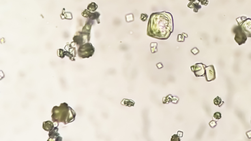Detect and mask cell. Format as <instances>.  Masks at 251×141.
<instances>
[{
  "instance_id": "4",
  "label": "cell",
  "mask_w": 251,
  "mask_h": 141,
  "mask_svg": "<svg viewBox=\"0 0 251 141\" xmlns=\"http://www.w3.org/2000/svg\"><path fill=\"white\" fill-rule=\"evenodd\" d=\"M232 31L235 34L234 40L238 45H241L245 43L247 39V36L239 25L234 26Z\"/></svg>"
},
{
  "instance_id": "10",
  "label": "cell",
  "mask_w": 251,
  "mask_h": 141,
  "mask_svg": "<svg viewBox=\"0 0 251 141\" xmlns=\"http://www.w3.org/2000/svg\"><path fill=\"white\" fill-rule=\"evenodd\" d=\"M82 15L84 17H89V20H93L95 19L99 20V17L100 15L99 13H98V12H95L94 13H90V12H89L86 10L84 11V12L82 13Z\"/></svg>"
},
{
  "instance_id": "1",
  "label": "cell",
  "mask_w": 251,
  "mask_h": 141,
  "mask_svg": "<svg viewBox=\"0 0 251 141\" xmlns=\"http://www.w3.org/2000/svg\"><path fill=\"white\" fill-rule=\"evenodd\" d=\"M173 30L172 16L168 12L153 13L149 21L147 34L159 39H167Z\"/></svg>"
},
{
  "instance_id": "6",
  "label": "cell",
  "mask_w": 251,
  "mask_h": 141,
  "mask_svg": "<svg viewBox=\"0 0 251 141\" xmlns=\"http://www.w3.org/2000/svg\"><path fill=\"white\" fill-rule=\"evenodd\" d=\"M243 17V19L239 18L240 21H238V25L242 29L243 31L246 34L247 36L251 37V19L249 18Z\"/></svg>"
},
{
  "instance_id": "17",
  "label": "cell",
  "mask_w": 251,
  "mask_h": 141,
  "mask_svg": "<svg viewBox=\"0 0 251 141\" xmlns=\"http://www.w3.org/2000/svg\"><path fill=\"white\" fill-rule=\"evenodd\" d=\"M199 1L202 3V5H207L208 4V1L207 0H199Z\"/></svg>"
},
{
  "instance_id": "9",
  "label": "cell",
  "mask_w": 251,
  "mask_h": 141,
  "mask_svg": "<svg viewBox=\"0 0 251 141\" xmlns=\"http://www.w3.org/2000/svg\"><path fill=\"white\" fill-rule=\"evenodd\" d=\"M58 129L57 127H54V129L52 130L49 131V136L50 137L48 140H54V141H58L60 140L59 138H61V137L59 136V134L58 133ZM61 141V140H60Z\"/></svg>"
},
{
  "instance_id": "14",
  "label": "cell",
  "mask_w": 251,
  "mask_h": 141,
  "mask_svg": "<svg viewBox=\"0 0 251 141\" xmlns=\"http://www.w3.org/2000/svg\"><path fill=\"white\" fill-rule=\"evenodd\" d=\"M214 103L215 105H216L220 106V105H222V103H223V102L222 101L221 99H220V98H219V97H217L214 100Z\"/></svg>"
},
{
  "instance_id": "8",
  "label": "cell",
  "mask_w": 251,
  "mask_h": 141,
  "mask_svg": "<svg viewBox=\"0 0 251 141\" xmlns=\"http://www.w3.org/2000/svg\"><path fill=\"white\" fill-rule=\"evenodd\" d=\"M205 70H206L205 76L207 81H211L214 80L216 78V74L213 66L210 65L209 66L206 67Z\"/></svg>"
},
{
  "instance_id": "11",
  "label": "cell",
  "mask_w": 251,
  "mask_h": 141,
  "mask_svg": "<svg viewBox=\"0 0 251 141\" xmlns=\"http://www.w3.org/2000/svg\"><path fill=\"white\" fill-rule=\"evenodd\" d=\"M54 125L51 121H46L43 124V128L45 130L50 131L54 128Z\"/></svg>"
},
{
  "instance_id": "18",
  "label": "cell",
  "mask_w": 251,
  "mask_h": 141,
  "mask_svg": "<svg viewBox=\"0 0 251 141\" xmlns=\"http://www.w3.org/2000/svg\"><path fill=\"white\" fill-rule=\"evenodd\" d=\"M190 1H191V2H194V1H195V0H189Z\"/></svg>"
},
{
  "instance_id": "2",
  "label": "cell",
  "mask_w": 251,
  "mask_h": 141,
  "mask_svg": "<svg viewBox=\"0 0 251 141\" xmlns=\"http://www.w3.org/2000/svg\"><path fill=\"white\" fill-rule=\"evenodd\" d=\"M52 120L54 122H63L65 124L75 120L76 113L66 103H63L60 106H55L52 108Z\"/></svg>"
},
{
  "instance_id": "15",
  "label": "cell",
  "mask_w": 251,
  "mask_h": 141,
  "mask_svg": "<svg viewBox=\"0 0 251 141\" xmlns=\"http://www.w3.org/2000/svg\"><path fill=\"white\" fill-rule=\"evenodd\" d=\"M213 117L216 120H219L220 118H221V114L220 113V112H216L213 115Z\"/></svg>"
},
{
  "instance_id": "16",
  "label": "cell",
  "mask_w": 251,
  "mask_h": 141,
  "mask_svg": "<svg viewBox=\"0 0 251 141\" xmlns=\"http://www.w3.org/2000/svg\"><path fill=\"white\" fill-rule=\"evenodd\" d=\"M216 124H216V122H215V121H213V120L209 122V125H210V126L211 127H214L216 126Z\"/></svg>"
},
{
  "instance_id": "5",
  "label": "cell",
  "mask_w": 251,
  "mask_h": 141,
  "mask_svg": "<svg viewBox=\"0 0 251 141\" xmlns=\"http://www.w3.org/2000/svg\"><path fill=\"white\" fill-rule=\"evenodd\" d=\"M74 41L77 44V45H82L90 40V33L87 32L78 31L76 33L73 38Z\"/></svg>"
},
{
  "instance_id": "13",
  "label": "cell",
  "mask_w": 251,
  "mask_h": 141,
  "mask_svg": "<svg viewBox=\"0 0 251 141\" xmlns=\"http://www.w3.org/2000/svg\"><path fill=\"white\" fill-rule=\"evenodd\" d=\"M190 4L192 5L191 7H190L191 8H192V7L194 8V11L195 12H197L198 11V9L201 8V6L200 5H199V4H198V3H195V4H192V3L190 4Z\"/></svg>"
},
{
  "instance_id": "12",
  "label": "cell",
  "mask_w": 251,
  "mask_h": 141,
  "mask_svg": "<svg viewBox=\"0 0 251 141\" xmlns=\"http://www.w3.org/2000/svg\"><path fill=\"white\" fill-rule=\"evenodd\" d=\"M97 8V5H96V4L94 3H92L90 4H89L88 6L87 9L89 11H96Z\"/></svg>"
},
{
  "instance_id": "3",
  "label": "cell",
  "mask_w": 251,
  "mask_h": 141,
  "mask_svg": "<svg viewBox=\"0 0 251 141\" xmlns=\"http://www.w3.org/2000/svg\"><path fill=\"white\" fill-rule=\"evenodd\" d=\"M95 52V49L90 43H86L78 47V56L82 58H89L92 56Z\"/></svg>"
},
{
  "instance_id": "7",
  "label": "cell",
  "mask_w": 251,
  "mask_h": 141,
  "mask_svg": "<svg viewBox=\"0 0 251 141\" xmlns=\"http://www.w3.org/2000/svg\"><path fill=\"white\" fill-rule=\"evenodd\" d=\"M205 68L206 66L202 63H197L191 67V70L196 77H202L205 75Z\"/></svg>"
}]
</instances>
